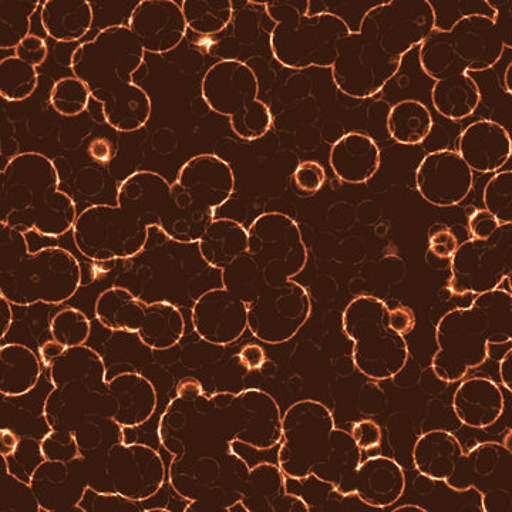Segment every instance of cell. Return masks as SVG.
I'll return each instance as SVG.
<instances>
[{
    "instance_id": "cell-31",
    "label": "cell",
    "mask_w": 512,
    "mask_h": 512,
    "mask_svg": "<svg viewBox=\"0 0 512 512\" xmlns=\"http://www.w3.org/2000/svg\"><path fill=\"white\" fill-rule=\"evenodd\" d=\"M202 261L210 268L222 271L249 249L248 229L231 218L211 222L197 244Z\"/></svg>"
},
{
    "instance_id": "cell-23",
    "label": "cell",
    "mask_w": 512,
    "mask_h": 512,
    "mask_svg": "<svg viewBox=\"0 0 512 512\" xmlns=\"http://www.w3.org/2000/svg\"><path fill=\"white\" fill-rule=\"evenodd\" d=\"M443 33L458 59L466 64L468 73L493 69L504 50L512 47L511 40L505 37L495 20L485 16H467Z\"/></svg>"
},
{
    "instance_id": "cell-8",
    "label": "cell",
    "mask_w": 512,
    "mask_h": 512,
    "mask_svg": "<svg viewBox=\"0 0 512 512\" xmlns=\"http://www.w3.org/2000/svg\"><path fill=\"white\" fill-rule=\"evenodd\" d=\"M265 10L275 22L272 55L288 69H332L339 40L352 33L338 16L309 13V0H268Z\"/></svg>"
},
{
    "instance_id": "cell-46",
    "label": "cell",
    "mask_w": 512,
    "mask_h": 512,
    "mask_svg": "<svg viewBox=\"0 0 512 512\" xmlns=\"http://www.w3.org/2000/svg\"><path fill=\"white\" fill-rule=\"evenodd\" d=\"M6 461H8L9 471L13 476L19 477L20 480L26 481V483H30L37 467L45 461L40 439L22 436L19 446L16 447L13 454L6 457Z\"/></svg>"
},
{
    "instance_id": "cell-62",
    "label": "cell",
    "mask_w": 512,
    "mask_h": 512,
    "mask_svg": "<svg viewBox=\"0 0 512 512\" xmlns=\"http://www.w3.org/2000/svg\"><path fill=\"white\" fill-rule=\"evenodd\" d=\"M498 372H500L501 383L505 389L508 390V393H512V349L508 348L507 353L503 359H501L500 367H498Z\"/></svg>"
},
{
    "instance_id": "cell-3",
    "label": "cell",
    "mask_w": 512,
    "mask_h": 512,
    "mask_svg": "<svg viewBox=\"0 0 512 512\" xmlns=\"http://www.w3.org/2000/svg\"><path fill=\"white\" fill-rule=\"evenodd\" d=\"M362 461L350 431L336 426L332 412L318 400H299L282 416L276 464L286 478L315 477L342 497L356 498V471Z\"/></svg>"
},
{
    "instance_id": "cell-51",
    "label": "cell",
    "mask_w": 512,
    "mask_h": 512,
    "mask_svg": "<svg viewBox=\"0 0 512 512\" xmlns=\"http://www.w3.org/2000/svg\"><path fill=\"white\" fill-rule=\"evenodd\" d=\"M458 239L453 229L444 224L431 225L429 229V249L436 258L451 259L458 248Z\"/></svg>"
},
{
    "instance_id": "cell-39",
    "label": "cell",
    "mask_w": 512,
    "mask_h": 512,
    "mask_svg": "<svg viewBox=\"0 0 512 512\" xmlns=\"http://www.w3.org/2000/svg\"><path fill=\"white\" fill-rule=\"evenodd\" d=\"M39 0H2L0 2V50L15 49L30 36L32 16Z\"/></svg>"
},
{
    "instance_id": "cell-40",
    "label": "cell",
    "mask_w": 512,
    "mask_h": 512,
    "mask_svg": "<svg viewBox=\"0 0 512 512\" xmlns=\"http://www.w3.org/2000/svg\"><path fill=\"white\" fill-rule=\"evenodd\" d=\"M39 74L36 67L23 62L18 56L6 57L0 62V96L6 101L19 103L36 92Z\"/></svg>"
},
{
    "instance_id": "cell-32",
    "label": "cell",
    "mask_w": 512,
    "mask_h": 512,
    "mask_svg": "<svg viewBox=\"0 0 512 512\" xmlns=\"http://www.w3.org/2000/svg\"><path fill=\"white\" fill-rule=\"evenodd\" d=\"M42 26L47 36L60 43L83 39L93 25L89 0H46L42 5Z\"/></svg>"
},
{
    "instance_id": "cell-48",
    "label": "cell",
    "mask_w": 512,
    "mask_h": 512,
    "mask_svg": "<svg viewBox=\"0 0 512 512\" xmlns=\"http://www.w3.org/2000/svg\"><path fill=\"white\" fill-rule=\"evenodd\" d=\"M384 0H326V2H318L319 5L325 6L322 12L330 13V15L338 16L348 25L350 32H359L362 20L376 6L382 5Z\"/></svg>"
},
{
    "instance_id": "cell-22",
    "label": "cell",
    "mask_w": 512,
    "mask_h": 512,
    "mask_svg": "<svg viewBox=\"0 0 512 512\" xmlns=\"http://www.w3.org/2000/svg\"><path fill=\"white\" fill-rule=\"evenodd\" d=\"M473 187V171L457 151L447 148L427 154L416 170L417 191L434 207H456Z\"/></svg>"
},
{
    "instance_id": "cell-49",
    "label": "cell",
    "mask_w": 512,
    "mask_h": 512,
    "mask_svg": "<svg viewBox=\"0 0 512 512\" xmlns=\"http://www.w3.org/2000/svg\"><path fill=\"white\" fill-rule=\"evenodd\" d=\"M40 444L45 460L69 463L74 458L82 456L79 443L70 431L50 430L40 440Z\"/></svg>"
},
{
    "instance_id": "cell-64",
    "label": "cell",
    "mask_w": 512,
    "mask_h": 512,
    "mask_svg": "<svg viewBox=\"0 0 512 512\" xmlns=\"http://www.w3.org/2000/svg\"><path fill=\"white\" fill-rule=\"evenodd\" d=\"M171 508H165V507H154V508H146L144 512H171Z\"/></svg>"
},
{
    "instance_id": "cell-56",
    "label": "cell",
    "mask_w": 512,
    "mask_h": 512,
    "mask_svg": "<svg viewBox=\"0 0 512 512\" xmlns=\"http://www.w3.org/2000/svg\"><path fill=\"white\" fill-rule=\"evenodd\" d=\"M87 153L94 161L100 164H107L116 157L117 147L113 141L106 137L94 138L87 147Z\"/></svg>"
},
{
    "instance_id": "cell-57",
    "label": "cell",
    "mask_w": 512,
    "mask_h": 512,
    "mask_svg": "<svg viewBox=\"0 0 512 512\" xmlns=\"http://www.w3.org/2000/svg\"><path fill=\"white\" fill-rule=\"evenodd\" d=\"M238 360L249 372L261 370L266 363L265 350L259 345H247L238 353Z\"/></svg>"
},
{
    "instance_id": "cell-54",
    "label": "cell",
    "mask_w": 512,
    "mask_h": 512,
    "mask_svg": "<svg viewBox=\"0 0 512 512\" xmlns=\"http://www.w3.org/2000/svg\"><path fill=\"white\" fill-rule=\"evenodd\" d=\"M498 227H500V224L488 211L474 210L473 214L468 217V229H470L471 238H490Z\"/></svg>"
},
{
    "instance_id": "cell-42",
    "label": "cell",
    "mask_w": 512,
    "mask_h": 512,
    "mask_svg": "<svg viewBox=\"0 0 512 512\" xmlns=\"http://www.w3.org/2000/svg\"><path fill=\"white\" fill-rule=\"evenodd\" d=\"M434 13V30L448 32L467 16L480 15L495 20L497 12L490 0H429Z\"/></svg>"
},
{
    "instance_id": "cell-19",
    "label": "cell",
    "mask_w": 512,
    "mask_h": 512,
    "mask_svg": "<svg viewBox=\"0 0 512 512\" xmlns=\"http://www.w3.org/2000/svg\"><path fill=\"white\" fill-rule=\"evenodd\" d=\"M367 15L375 23L380 47L397 60H403L434 32L429 0H384Z\"/></svg>"
},
{
    "instance_id": "cell-63",
    "label": "cell",
    "mask_w": 512,
    "mask_h": 512,
    "mask_svg": "<svg viewBox=\"0 0 512 512\" xmlns=\"http://www.w3.org/2000/svg\"><path fill=\"white\" fill-rule=\"evenodd\" d=\"M393 512H427V508L420 505H402V507L393 508Z\"/></svg>"
},
{
    "instance_id": "cell-53",
    "label": "cell",
    "mask_w": 512,
    "mask_h": 512,
    "mask_svg": "<svg viewBox=\"0 0 512 512\" xmlns=\"http://www.w3.org/2000/svg\"><path fill=\"white\" fill-rule=\"evenodd\" d=\"M16 55L23 62L29 63L30 66L39 67L46 62L47 45L42 37L30 35L23 40L18 47H16Z\"/></svg>"
},
{
    "instance_id": "cell-28",
    "label": "cell",
    "mask_w": 512,
    "mask_h": 512,
    "mask_svg": "<svg viewBox=\"0 0 512 512\" xmlns=\"http://www.w3.org/2000/svg\"><path fill=\"white\" fill-rule=\"evenodd\" d=\"M505 409L503 390L487 377L463 379L453 396L454 414L461 424L484 430L494 426Z\"/></svg>"
},
{
    "instance_id": "cell-26",
    "label": "cell",
    "mask_w": 512,
    "mask_h": 512,
    "mask_svg": "<svg viewBox=\"0 0 512 512\" xmlns=\"http://www.w3.org/2000/svg\"><path fill=\"white\" fill-rule=\"evenodd\" d=\"M457 153L471 171L498 173L512 156L510 133L497 121H474L458 136Z\"/></svg>"
},
{
    "instance_id": "cell-16",
    "label": "cell",
    "mask_w": 512,
    "mask_h": 512,
    "mask_svg": "<svg viewBox=\"0 0 512 512\" xmlns=\"http://www.w3.org/2000/svg\"><path fill=\"white\" fill-rule=\"evenodd\" d=\"M419 62L424 74L436 82L431 89V101L440 116L460 121L476 113L481 103L480 87L448 45L443 32L434 30L421 43Z\"/></svg>"
},
{
    "instance_id": "cell-24",
    "label": "cell",
    "mask_w": 512,
    "mask_h": 512,
    "mask_svg": "<svg viewBox=\"0 0 512 512\" xmlns=\"http://www.w3.org/2000/svg\"><path fill=\"white\" fill-rule=\"evenodd\" d=\"M128 28L144 52L164 55L181 45L188 26L181 5L174 0H141L131 12Z\"/></svg>"
},
{
    "instance_id": "cell-13",
    "label": "cell",
    "mask_w": 512,
    "mask_h": 512,
    "mask_svg": "<svg viewBox=\"0 0 512 512\" xmlns=\"http://www.w3.org/2000/svg\"><path fill=\"white\" fill-rule=\"evenodd\" d=\"M77 251L90 261L116 262L136 258L147 247L150 229L119 205L84 208L73 227Z\"/></svg>"
},
{
    "instance_id": "cell-33",
    "label": "cell",
    "mask_w": 512,
    "mask_h": 512,
    "mask_svg": "<svg viewBox=\"0 0 512 512\" xmlns=\"http://www.w3.org/2000/svg\"><path fill=\"white\" fill-rule=\"evenodd\" d=\"M40 362L28 346L19 343L0 346V394L22 397L33 392L43 373Z\"/></svg>"
},
{
    "instance_id": "cell-4",
    "label": "cell",
    "mask_w": 512,
    "mask_h": 512,
    "mask_svg": "<svg viewBox=\"0 0 512 512\" xmlns=\"http://www.w3.org/2000/svg\"><path fill=\"white\" fill-rule=\"evenodd\" d=\"M76 201L60 188L55 163L30 151L10 158L0 173V224L59 238L73 231Z\"/></svg>"
},
{
    "instance_id": "cell-2",
    "label": "cell",
    "mask_w": 512,
    "mask_h": 512,
    "mask_svg": "<svg viewBox=\"0 0 512 512\" xmlns=\"http://www.w3.org/2000/svg\"><path fill=\"white\" fill-rule=\"evenodd\" d=\"M144 52L128 26L103 28L94 39L77 46L70 69L92 99L103 106V119L120 133L146 127L153 111L150 96L133 77L144 64Z\"/></svg>"
},
{
    "instance_id": "cell-50",
    "label": "cell",
    "mask_w": 512,
    "mask_h": 512,
    "mask_svg": "<svg viewBox=\"0 0 512 512\" xmlns=\"http://www.w3.org/2000/svg\"><path fill=\"white\" fill-rule=\"evenodd\" d=\"M325 183V168L316 161H302L291 177L292 191L302 198H309L318 194Z\"/></svg>"
},
{
    "instance_id": "cell-37",
    "label": "cell",
    "mask_w": 512,
    "mask_h": 512,
    "mask_svg": "<svg viewBox=\"0 0 512 512\" xmlns=\"http://www.w3.org/2000/svg\"><path fill=\"white\" fill-rule=\"evenodd\" d=\"M433 126L430 110L419 100L399 101L387 116V131L402 146H420L430 137Z\"/></svg>"
},
{
    "instance_id": "cell-30",
    "label": "cell",
    "mask_w": 512,
    "mask_h": 512,
    "mask_svg": "<svg viewBox=\"0 0 512 512\" xmlns=\"http://www.w3.org/2000/svg\"><path fill=\"white\" fill-rule=\"evenodd\" d=\"M110 393L119 404L114 421L124 429H137L153 417L158 397L154 384L141 373L123 372L107 383Z\"/></svg>"
},
{
    "instance_id": "cell-6",
    "label": "cell",
    "mask_w": 512,
    "mask_h": 512,
    "mask_svg": "<svg viewBox=\"0 0 512 512\" xmlns=\"http://www.w3.org/2000/svg\"><path fill=\"white\" fill-rule=\"evenodd\" d=\"M512 342V293H481L467 308L441 316L431 370L444 383H458L490 359V346Z\"/></svg>"
},
{
    "instance_id": "cell-43",
    "label": "cell",
    "mask_w": 512,
    "mask_h": 512,
    "mask_svg": "<svg viewBox=\"0 0 512 512\" xmlns=\"http://www.w3.org/2000/svg\"><path fill=\"white\" fill-rule=\"evenodd\" d=\"M49 330L56 342L66 348H79L89 340L92 323L79 309L64 308L50 318Z\"/></svg>"
},
{
    "instance_id": "cell-25",
    "label": "cell",
    "mask_w": 512,
    "mask_h": 512,
    "mask_svg": "<svg viewBox=\"0 0 512 512\" xmlns=\"http://www.w3.org/2000/svg\"><path fill=\"white\" fill-rule=\"evenodd\" d=\"M174 184L190 195L195 208L215 212L234 195L235 175L217 154H200L184 163Z\"/></svg>"
},
{
    "instance_id": "cell-17",
    "label": "cell",
    "mask_w": 512,
    "mask_h": 512,
    "mask_svg": "<svg viewBox=\"0 0 512 512\" xmlns=\"http://www.w3.org/2000/svg\"><path fill=\"white\" fill-rule=\"evenodd\" d=\"M450 295H481L500 288L512 275V224L500 225L487 239L470 238L450 259Z\"/></svg>"
},
{
    "instance_id": "cell-21",
    "label": "cell",
    "mask_w": 512,
    "mask_h": 512,
    "mask_svg": "<svg viewBox=\"0 0 512 512\" xmlns=\"http://www.w3.org/2000/svg\"><path fill=\"white\" fill-rule=\"evenodd\" d=\"M192 326L202 340L227 348L248 330V306L224 286L202 292L191 309Z\"/></svg>"
},
{
    "instance_id": "cell-1",
    "label": "cell",
    "mask_w": 512,
    "mask_h": 512,
    "mask_svg": "<svg viewBox=\"0 0 512 512\" xmlns=\"http://www.w3.org/2000/svg\"><path fill=\"white\" fill-rule=\"evenodd\" d=\"M157 436L173 456L170 466L214 461L237 443L274 450L282 439V414L274 397L259 389L175 396L158 420Z\"/></svg>"
},
{
    "instance_id": "cell-27",
    "label": "cell",
    "mask_w": 512,
    "mask_h": 512,
    "mask_svg": "<svg viewBox=\"0 0 512 512\" xmlns=\"http://www.w3.org/2000/svg\"><path fill=\"white\" fill-rule=\"evenodd\" d=\"M356 498L366 507L386 510L393 507L406 491V474L393 458L375 456L357 467Z\"/></svg>"
},
{
    "instance_id": "cell-44",
    "label": "cell",
    "mask_w": 512,
    "mask_h": 512,
    "mask_svg": "<svg viewBox=\"0 0 512 512\" xmlns=\"http://www.w3.org/2000/svg\"><path fill=\"white\" fill-rule=\"evenodd\" d=\"M90 94L86 84L76 76L63 77L53 84L50 104L63 117H77L89 107Z\"/></svg>"
},
{
    "instance_id": "cell-59",
    "label": "cell",
    "mask_w": 512,
    "mask_h": 512,
    "mask_svg": "<svg viewBox=\"0 0 512 512\" xmlns=\"http://www.w3.org/2000/svg\"><path fill=\"white\" fill-rule=\"evenodd\" d=\"M175 393H177V397H181V399H194V397L201 396V394L205 392L197 379H194V377H184V379L178 382L177 387H175Z\"/></svg>"
},
{
    "instance_id": "cell-20",
    "label": "cell",
    "mask_w": 512,
    "mask_h": 512,
    "mask_svg": "<svg viewBox=\"0 0 512 512\" xmlns=\"http://www.w3.org/2000/svg\"><path fill=\"white\" fill-rule=\"evenodd\" d=\"M107 473L114 493L137 503L157 495L167 477L163 457L157 450L147 444H127L124 440L110 447Z\"/></svg>"
},
{
    "instance_id": "cell-10",
    "label": "cell",
    "mask_w": 512,
    "mask_h": 512,
    "mask_svg": "<svg viewBox=\"0 0 512 512\" xmlns=\"http://www.w3.org/2000/svg\"><path fill=\"white\" fill-rule=\"evenodd\" d=\"M389 309L382 299L362 295L342 315L343 332L353 342V363L373 382L393 379L409 362L406 339L390 328Z\"/></svg>"
},
{
    "instance_id": "cell-7",
    "label": "cell",
    "mask_w": 512,
    "mask_h": 512,
    "mask_svg": "<svg viewBox=\"0 0 512 512\" xmlns=\"http://www.w3.org/2000/svg\"><path fill=\"white\" fill-rule=\"evenodd\" d=\"M82 279L72 252L62 247L32 252L26 234L0 224V296L12 305H63L79 291Z\"/></svg>"
},
{
    "instance_id": "cell-34",
    "label": "cell",
    "mask_w": 512,
    "mask_h": 512,
    "mask_svg": "<svg viewBox=\"0 0 512 512\" xmlns=\"http://www.w3.org/2000/svg\"><path fill=\"white\" fill-rule=\"evenodd\" d=\"M147 302L141 301L123 286H111L100 293L94 316L111 332H140L146 316Z\"/></svg>"
},
{
    "instance_id": "cell-14",
    "label": "cell",
    "mask_w": 512,
    "mask_h": 512,
    "mask_svg": "<svg viewBox=\"0 0 512 512\" xmlns=\"http://www.w3.org/2000/svg\"><path fill=\"white\" fill-rule=\"evenodd\" d=\"M109 450L84 451L69 463L43 461L29 483L43 512H83L79 501L87 487L100 493H114L107 473Z\"/></svg>"
},
{
    "instance_id": "cell-61",
    "label": "cell",
    "mask_w": 512,
    "mask_h": 512,
    "mask_svg": "<svg viewBox=\"0 0 512 512\" xmlns=\"http://www.w3.org/2000/svg\"><path fill=\"white\" fill-rule=\"evenodd\" d=\"M13 323L12 303L0 296V339H5Z\"/></svg>"
},
{
    "instance_id": "cell-41",
    "label": "cell",
    "mask_w": 512,
    "mask_h": 512,
    "mask_svg": "<svg viewBox=\"0 0 512 512\" xmlns=\"http://www.w3.org/2000/svg\"><path fill=\"white\" fill-rule=\"evenodd\" d=\"M0 511L43 512L32 485L13 476L3 456H0Z\"/></svg>"
},
{
    "instance_id": "cell-15",
    "label": "cell",
    "mask_w": 512,
    "mask_h": 512,
    "mask_svg": "<svg viewBox=\"0 0 512 512\" xmlns=\"http://www.w3.org/2000/svg\"><path fill=\"white\" fill-rule=\"evenodd\" d=\"M443 484L460 494L478 491L481 511L511 512L512 450L497 441H484L468 451L461 448Z\"/></svg>"
},
{
    "instance_id": "cell-47",
    "label": "cell",
    "mask_w": 512,
    "mask_h": 512,
    "mask_svg": "<svg viewBox=\"0 0 512 512\" xmlns=\"http://www.w3.org/2000/svg\"><path fill=\"white\" fill-rule=\"evenodd\" d=\"M79 508L83 512H144L143 503L128 500L117 493H100L92 487H87Z\"/></svg>"
},
{
    "instance_id": "cell-58",
    "label": "cell",
    "mask_w": 512,
    "mask_h": 512,
    "mask_svg": "<svg viewBox=\"0 0 512 512\" xmlns=\"http://www.w3.org/2000/svg\"><path fill=\"white\" fill-rule=\"evenodd\" d=\"M22 436L18 431L10 429V427H2L0 429V456L9 457L19 446Z\"/></svg>"
},
{
    "instance_id": "cell-11",
    "label": "cell",
    "mask_w": 512,
    "mask_h": 512,
    "mask_svg": "<svg viewBox=\"0 0 512 512\" xmlns=\"http://www.w3.org/2000/svg\"><path fill=\"white\" fill-rule=\"evenodd\" d=\"M201 94L211 111L228 117L235 136L242 140H259L274 124L271 109L259 100L258 76L241 60L212 64L202 77Z\"/></svg>"
},
{
    "instance_id": "cell-36",
    "label": "cell",
    "mask_w": 512,
    "mask_h": 512,
    "mask_svg": "<svg viewBox=\"0 0 512 512\" xmlns=\"http://www.w3.org/2000/svg\"><path fill=\"white\" fill-rule=\"evenodd\" d=\"M185 333V319L180 308L167 301L147 302L138 339L151 350L173 349Z\"/></svg>"
},
{
    "instance_id": "cell-5",
    "label": "cell",
    "mask_w": 512,
    "mask_h": 512,
    "mask_svg": "<svg viewBox=\"0 0 512 512\" xmlns=\"http://www.w3.org/2000/svg\"><path fill=\"white\" fill-rule=\"evenodd\" d=\"M248 235V252L221 271L222 286L247 306L291 286L308 264L301 227L289 215L265 212L249 225Z\"/></svg>"
},
{
    "instance_id": "cell-18",
    "label": "cell",
    "mask_w": 512,
    "mask_h": 512,
    "mask_svg": "<svg viewBox=\"0 0 512 512\" xmlns=\"http://www.w3.org/2000/svg\"><path fill=\"white\" fill-rule=\"evenodd\" d=\"M107 377L70 380L53 386L47 393L42 416L50 430L79 429L92 419H113L119 404L110 393Z\"/></svg>"
},
{
    "instance_id": "cell-35",
    "label": "cell",
    "mask_w": 512,
    "mask_h": 512,
    "mask_svg": "<svg viewBox=\"0 0 512 512\" xmlns=\"http://www.w3.org/2000/svg\"><path fill=\"white\" fill-rule=\"evenodd\" d=\"M461 448L460 440L450 431H426L414 444V467L421 477L444 483L450 474L451 461Z\"/></svg>"
},
{
    "instance_id": "cell-9",
    "label": "cell",
    "mask_w": 512,
    "mask_h": 512,
    "mask_svg": "<svg viewBox=\"0 0 512 512\" xmlns=\"http://www.w3.org/2000/svg\"><path fill=\"white\" fill-rule=\"evenodd\" d=\"M117 205L148 229L156 227L181 245H197L215 220V212L198 210L190 195L154 171H136L117 185Z\"/></svg>"
},
{
    "instance_id": "cell-29",
    "label": "cell",
    "mask_w": 512,
    "mask_h": 512,
    "mask_svg": "<svg viewBox=\"0 0 512 512\" xmlns=\"http://www.w3.org/2000/svg\"><path fill=\"white\" fill-rule=\"evenodd\" d=\"M333 174L346 184H366L382 165V153L372 137L350 131L333 143L329 153Z\"/></svg>"
},
{
    "instance_id": "cell-45",
    "label": "cell",
    "mask_w": 512,
    "mask_h": 512,
    "mask_svg": "<svg viewBox=\"0 0 512 512\" xmlns=\"http://www.w3.org/2000/svg\"><path fill=\"white\" fill-rule=\"evenodd\" d=\"M484 210L490 212L498 224H512V171L495 173L485 184Z\"/></svg>"
},
{
    "instance_id": "cell-55",
    "label": "cell",
    "mask_w": 512,
    "mask_h": 512,
    "mask_svg": "<svg viewBox=\"0 0 512 512\" xmlns=\"http://www.w3.org/2000/svg\"><path fill=\"white\" fill-rule=\"evenodd\" d=\"M389 325L394 332L407 336L416 328V315L409 306L397 303L393 309H389Z\"/></svg>"
},
{
    "instance_id": "cell-60",
    "label": "cell",
    "mask_w": 512,
    "mask_h": 512,
    "mask_svg": "<svg viewBox=\"0 0 512 512\" xmlns=\"http://www.w3.org/2000/svg\"><path fill=\"white\" fill-rule=\"evenodd\" d=\"M66 346H63L62 343L56 342V340H47V342L43 343L40 346V360H42V365L45 367H49L53 362L63 355L64 350H66Z\"/></svg>"
},
{
    "instance_id": "cell-12",
    "label": "cell",
    "mask_w": 512,
    "mask_h": 512,
    "mask_svg": "<svg viewBox=\"0 0 512 512\" xmlns=\"http://www.w3.org/2000/svg\"><path fill=\"white\" fill-rule=\"evenodd\" d=\"M400 67L402 60L387 55L380 47L375 23L366 15L359 32L349 33L336 46L333 83L350 99H372L396 77Z\"/></svg>"
},
{
    "instance_id": "cell-52",
    "label": "cell",
    "mask_w": 512,
    "mask_h": 512,
    "mask_svg": "<svg viewBox=\"0 0 512 512\" xmlns=\"http://www.w3.org/2000/svg\"><path fill=\"white\" fill-rule=\"evenodd\" d=\"M353 440L362 451L375 450L382 444V429L373 420H360L353 424L350 430Z\"/></svg>"
},
{
    "instance_id": "cell-38",
    "label": "cell",
    "mask_w": 512,
    "mask_h": 512,
    "mask_svg": "<svg viewBox=\"0 0 512 512\" xmlns=\"http://www.w3.org/2000/svg\"><path fill=\"white\" fill-rule=\"evenodd\" d=\"M231 0H184L181 3L188 29L201 36L218 35L234 18Z\"/></svg>"
}]
</instances>
